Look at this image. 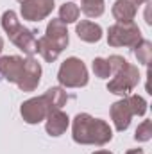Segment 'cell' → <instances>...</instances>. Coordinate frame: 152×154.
<instances>
[{"label": "cell", "instance_id": "6", "mask_svg": "<svg viewBox=\"0 0 152 154\" xmlns=\"http://www.w3.org/2000/svg\"><path fill=\"white\" fill-rule=\"evenodd\" d=\"M52 109V106L48 104L47 97L41 95V97H32L29 100H25L20 108V113H22V118L27 122V124H39L43 122Z\"/></svg>", "mask_w": 152, "mask_h": 154}, {"label": "cell", "instance_id": "23", "mask_svg": "<svg viewBox=\"0 0 152 154\" xmlns=\"http://www.w3.org/2000/svg\"><path fill=\"white\" fill-rule=\"evenodd\" d=\"M125 154H143V149H131V151H127Z\"/></svg>", "mask_w": 152, "mask_h": 154}, {"label": "cell", "instance_id": "8", "mask_svg": "<svg viewBox=\"0 0 152 154\" xmlns=\"http://www.w3.org/2000/svg\"><path fill=\"white\" fill-rule=\"evenodd\" d=\"M23 66H25V59L20 57V56H4V57H0V75L7 82L18 84L22 75H23Z\"/></svg>", "mask_w": 152, "mask_h": 154}, {"label": "cell", "instance_id": "9", "mask_svg": "<svg viewBox=\"0 0 152 154\" xmlns=\"http://www.w3.org/2000/svg\"><path fill=\"white\" fill-rule=\"evenodd\" d=\"M39 81H41V65L38 61L29 56L25 59V66H23V75L20 79V82L16 84L22 91H34L38 88Z\"/></svg>", "mask_w": 152, "mask_h": 154}, {"label": "cell", "instance_id": "25", "mask_svg": "<svg viewBox=\"0 0 152 154\" xmlns=\"http://www.w3.org/2000/svg\"><path fill=\"white\" fill-rule=\"evenodd\" d=\"M93 154H113V152H109V151H97V152H93Z\"/></svg>", "mask_w": 152, "mask_h": 154}, {"label": "cell", "instance_id": "1", "mask_svg": "<svg viewBox=\"0 0 152 154\" xmlns=\"http://www.w3.org/2000/svg\"><path fill=\"white\" fill-rule=\"evenodd\" d=\"M74 142L81 145H106L113 138V131L106 120L93 118L88 113H79L72 122Z\"/></svg>", "mask_w": 152, "mask_h": 154}, {"label": "cell", "instance_id": "5", "mask_svg": "<svg viewBox=\"0 0 152 154\" xmlns=\"http://www.w3.org/2000/svg\"><path fill=\"white\" fill-rule=\"evenodd\" d=\"M141 31L140 27L131 22V23H114L108 29V43L111 47H134L136 43L141 41Z\"/></svg>", "mask_w": 152, "mask_h": 154}, {"label": "cell", "instance_id": "11", "mask_svg": "<svg viewBox=\"0 0 152 154\" xmlns=\"http://www.w3.org/2000/svg\"><path fill=\"white\" fill-rule=\"evenodd\" d=\"M45 36L54 41L61 50H65L70 43V36H68V29H66V23H63L59 18H52L47 25V32Z\"/></svg>", "mask_w": 152, "mask_h": 154}, {"label": "cell", "instance_id": "20", "mask_svg": "<svg viewBox=\"0 0 152 154\" xmlns=\"http://www.w3.org/2000/svg\"><path fill=\"white\" fill-rule=\"evenodd\" d=\"M91 68H93L95 75L100 77V79H108L111 75V66H109L108 59H104V57H95L91 63Z\"/></svg>", "mask_w": 152, "mask_h": 154}, {"label": "cell", "instance_id": "16", "mask_svg": "<svg viewBox=\"0 0 152 154\" xmlns=\"http://www.w3.org/2000/svg\"><path fill=\"white\" fill-rule=\"evenodd\" d=\"M43 95L47 97V100H48V104L52 106V109H61V108L66 104V100H68V95H66V91H65L61 86H52V88H48Z\"/></svg>", "mask_w": 152, "mask_h": 154}, {"label": "cell", "instance_id": "10", "mask_svg": "<svg viewBox=\"0 0 152 154\" xmlns=\"http://www.w3.org/2000/svg\"><path fill=\"white\" fill-rule=\"evenodd\" d=\"M132 109H131V104L127 100V97H123L122 100H116L114 104H111V118H113V124L116 127V131H125L131 124V118H132Z\"/></svg>", "mask_w": 152, "mask_h": 154}, {"label": "cell", "instance_id": "26", "mask_svg": "<svg viewBox=\"0 0 152 154\" xmlns=\"http://www.w3.org/2000/svg\"><path fill=\"white\" fill-rule=\"evenodd\" d=\"M2 48H4V39L0 38V52H2Z\"/></svg>", "mask_w": 152, "mask_h": 154}, {"label": "cell", "instance_id": "14", "mask_svg": "<svg viewBox=\"0 0 152 154\" xmlns=\"http://www.w3.org/2000/svg\"><path fill=\"white\" fill-rule=\"evenodd\" d=\"M75 32L79 39L86 41V43H97L102 38V27L95 22H90V20H82L79 22L75 27Z\"/></svg>", "mask_w": 152, "mask_h": 154}, {"label": "cell", "instance_id": "13", "mask_svg": "<svg viewBox=\"0 0 152 154\" xmlns=\"http://www.w3.org/2000/svg\"><path fill=\"white\" fill-rule=\"evenodd\" d=\"M45 120H47L45 129H47V133H48L50 136H61V134H65V131H66L68 125H70V118H68V115L63 113L61 109L50 111Z\"/></svg>", "mask_w": 152, "mask_h": 154}, {"label": "cell", "instance_id": "17", "mask_svg": "<svg viewBox=\"0 0 152 154\" xmlns=\"http://www.w3.org/2000/svg\"><path fill=\"white\" fill-rule=\"evenodd\" d=\"M132 54L138 59V63L149 66V63H150V59H152V43L149 39H141L140 43H136L132 47Z\"/></svg>", "mask_w": 152, "mask_h": 154}, {"label": "cell", "instance_id": "15", "mask_svg": "<svg viewBox=\"0 0 152 154\" xmlns=\"http://www.w3.org/2000/svg\"><path fill=\"white\" fill-rule=\"evenodd\" d=\"M38 52L41 54V57H43L47 63H54V61L59 57V54H61L63 50H61L54 41H50L47 36H43V38L38 39Z\"/></svg>", "mask_w": 152, "mask_h": 154}, {"label": "cell", "instance_id": "27", "mask_svg": "<svg viewBox=\"0 0 152 154\" xmlns=\"http://www.w3.org/2000/svg\"><path fill=\"white\" fill-rule=\"evenodd\" d=\"M18 2H20V4H23V2H25V0H18Z\"/></svg>", "mask_w": 152, "mask_h": 154}, {"label": "cell", "instance_id": "2", "mask_svg": "<svg viewBox=\"0 0 152 154\" xmlns=\"http://www.w3.org/2000/svg\"><path fill=\"white\" fill-rule=\"evenodd\" d=\"M2 27H4V31L7 32V36L9 39L23 52V54H27V56H34L36 52H38V39H36V32L34 31H31V29H27V27H23L22 23H20V20H18V16H16V13L14 11H5L4 14H2Z\"/></svg>", "mask_w": 152, "mask_h": 154}, {"label": "cell", "instance_id": "22", "mask_svg": "<svg viewBox=\"0 0 152 154\" xmlns=\"http://www.w3.org/2000/svg\"><path fill=\"white\" fill-rule=\"evenodd\" d=\"M152 138V122L150 120H143L134 133V140L136 142H149Z\"/></svg>", "mask_w": 152, "mask_h": 154}, {"label": "cell", "instance_id": "18", "mask_svg": "<svg viewBox=\"0 0 152 154\" xmlns=\"http://www.w3.org/2000/svg\"><path fill=\"white\" fill-rule=\"evenodd\" d=\"M88 18H99L102 16L106 5L104 0H81V7H79Z\"/></svg>", "mask_w": 152, "mask_h": 154}, {"label": "cell", "instance_id": "7", "mask_svg": "<svg viewBox=\"0 0 152 154\" xmlns=\"http://www.w3.org/2000/svg\"><path fill=\"white\" fill-rule=\"evenodd\" d=\"M54 9V0H25L22 4V18L29 22H41L45 20Z\"/></svg>", "mask_w": 152, "mask_h": 154}, {"label": "cell", "instance_id": "24", "mask_svg": "<svg viewBox=\"0 0 152 154\" xmlns=\"http://www.w3.org/2000/svg\"><path fill=\"white\" fill-rule=\"evenodd\" d=\"M134 2H136V4H138V7H140V5H141V4H147V2H149V0H134Z\"/></svg>", "mask_w": 152, "mask_h": 154}, {"label": "cell", "instance_id": "3", "mask_svg": "<svg viewBox=\"0 0 152 154\" xmlns=\"http://www.w3.org/2000/svg\"><path fill=\"white\" fill-rule=\"evenodd\" d=\"M57 81L63 88H82L90 81L88 68L79 57H68L59 66Z\"/></svg>", "mask_w": 152, "mask_h": 154}, {"label": "cell", "instance_id": "12", "mask_svg": "<svg viewBox=\"0 0 152 154\" xmlns=\"http://www.w3.org/2000/svg\"><path fill=\"white\" fill-rule=\"evenodd\" d=\"M113 13L114 20L118 23H131L134 22L136 18V13H138V4L134 0H116L113 4Z\"/></svg>", "mask_w": 152, "mask_h": 154}, {"label": "cell", "instance_id": "4", "mask_svg": "<svg viewBox=\"0 0 152 154\" xmlns=\"http://www.w3.org/2000/svg\"><path fill=\"white\" fill-rule=\"evenodd\" d=\"M114 77L108 82V90L114 93V95H122V97H127L131 95V91L138 86L140 82V72H138V66L131 65L129 61H125L116 72H113Z\"/></svg>", "mask_w": 152, "mask_h": 154}, {"label": "cell", "instance_id": "21", "mask_svg": "<svg viewBox=\"0 0 152 154\" xmlns=\"http://www.w3.org/2000/svg\"><path fill=\"white\" fill-rule=\"evenodd\" d=\"M127 100L131 104V109H132V115L143 116L147 113V100L140 95H127Z\"/></svg>", "mask_w": 152, "mask_h": 154}, {"label": "cell", "instance_id": "19", "mask_svg": "<svg viewBox=\"0 0 152 154\" xmlns=\"http://www.w3.org/2000/svg\"><path fill=\"white\" fill-rule=\"evenodd\" d=\"M79 14H81V9L74 2H65L59 7V20L63 23H74V22H77Z\"/></svg>", "mask_w": 152, "mask_h": 154}]
</instances>
